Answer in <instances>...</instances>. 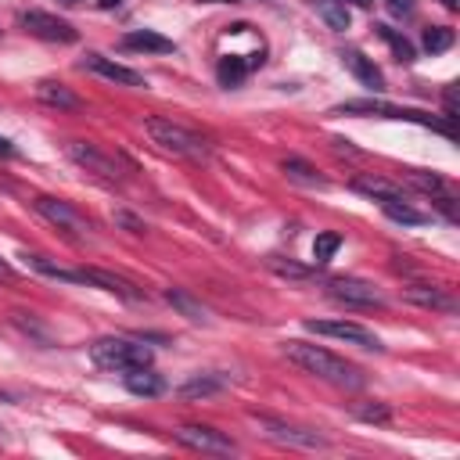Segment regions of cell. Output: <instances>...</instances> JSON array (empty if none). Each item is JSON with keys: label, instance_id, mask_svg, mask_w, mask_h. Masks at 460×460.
Returning a JSON list of instances; mask_svg holds the SVG:
<instances>
[{"label": "cell", "instance_id": "19", "mask_svg": "<svg viewBox=\"0 0 460 460\" xmlns=\"http://www.w3.org/2000/svg\"><path fill=\"white\" fill-rule=\"evenodd\" d=\"M126 388H129L133 395L151 399V395H162V392H165V381H162L151 367H140V370H126Z\"/></svg>", "mask_w": 460, "mask_h": 460}, {"label": "cell", "instance_id": "29", "mask_svg": "<svg viewBox=\"0 0 460 460\" xmlns=\"http://www.w3.org/2000/svg\"><path fill=\"white\" fill-rule=\"evenodd\" d=\"M29 259V266H36L40 273H47V277H58V280H72V284H79V270H65V266H58V262H50V259H43V255H25Z\"/></svg>", "mask_w": 460, "mask_h": 460}, {"label": "cell", "instance_id": "32", "mask_svg": "<svg viewBox=\"0 0 460 460\" xmlns=\"http://www.w3.org/2000/svg\"><path fill=\"white\" fill-rule=\"evenodd\" d=\"M356 417L367 420V424H388L392 420V410L385 402H374V406H356Z\"/></svg>", "mask_w": 460, "mask_h": 460}, {"label": "cell", "instance_id": "31", "mask_svg": "<svg viewBox=\"0 0 460 460\" xmlns=\"http://www.w3.org/2000/svg\"><path fill=\"white\" fill-rule=\"evenodd\" d=\"M338 244H341L338 234H320V237L313 241V259H316V262H327V259L338 252Z\"/></svg>", "mask_w": 460, "mask_h": 460}, {"label": "cell", "instance_id": "17", "mask_svg": "<svg viewBox=\"0 0 460 460\" xmlns=\"http://www.w3.org/2000/svg\"><path fill=\"white\" fill-rule=\"evenodd\" d=\"M36 101H43V104H50V108H58V111H79V108H83V101H79L68 86L54 83V79L36 83Z\"/></svg>", "mask_w": 460, "mask_h": 460}, {"label": "cell", "instance_id": "24", "mask_svg": "<svg viewBox=\"0 0 460 460\" xmlns=\"http://www.w3.org/2000/svg\"><path fill=\"white\" fill-rule=\"evenodd\" d=\"M377 205H381V212H385L388 219H395V223H406V226L428 223V216H424L420 208H413L410 201H377Z\"/></svg>", "mask_w": 460, "mask_h": 460}, {"label": "cell", "instance_id": "37", "mask_svg": "<svg viewBox=\"0 0 460 460\" xmlns=\"http://www.w3.org/2000/svg\"><path fill=\"white\" fill-rule=\"evenodd\" d=\"M119 4H122V0H97L101 11H111V7H119Z\"/></svg>", "mask_w": 460, "mask_h": 460}, {"label": "cell", "instance_id": "2", "mask_svg": "<svg viewBox=\"0 0 460 460\" xmlns=\"http://www.w3.org/2000/svg\"><path fill=\"white\" fill-rule=\"evenodd\" d=\"M144 133H147V140H151L162 155H172V158L205 162V158L212 155V144H208L201 133H194L190 126L172 122V119H165V115H147V119H144Z\"/></svg>", "mask_w": 460, "mask_h": 460}, {"label": "cell", "instance_id": "6", "mask_svg": "<svg viewBox=\"0 0 460 460\" xmlns=\"http://www.w3.org/2000/svg\"><path fill=\"white\" fill-rule=\"evenodd\" d=\"M248 420L259 428L262 438L277 442V446H288V449H323L327 438L309 431V428H298V424H288L280 417H270V413H248Z\"/></svg>", "mask_w": 460, "mask_h": 460}, {"label": "cell", "instance_id": "7", "mask_svg": "<svg viewBox=\"0 0 460 460\" xmlns=\"http://www.w3.org/2000/svg\"><path fill=\"white\" fill-rule=\"evenodd\" d=\"M32 208H36V216H43L50 226H58L68 241H75V244L90 241V219H86L79 208H72L68 201L40 194V198H32Z\"/></svg>", "mask_w": 460, "mask_h": 460}, {"label": "cell", "instance_id": "23", "mask_svg": "<svg viewBox=\"0 0 460 460\" xmlns=\"http://www.w3.org/2000/svg\"><path fill=\"white\" fill-rule=\"evenodd\" d=\"M374 32H377V36H381V40H385V43L392 47V54H395V58H399L402 65H410V61L417 58V50H413V43H410V40H406L402 32H395L392 25H374Z\"/></svg>", "mask_w": 460, "mask_h": 460}, {"label": "cell", "instance_id": "10", "mask_svg": "<svg viewBox=\"0 0 460 460\" xmlns=\"http://www.w3.org/2000/svg\"><path fill=\"white\" fill-rule=\"evenodd\" d=\"M313 334H327V338H338V341H349V345H359V349H370V352H381V338L352 320H309L305 323Z\"/></svg>", "mask_w": 460, "mask_h": 460}, {"label": "cell", "instance_id": "36", "mask_svg": "<svg viewBox=\"0 0 460 460\" xmlns=\"http://www.w3.org/2000/svg\"><path fill=\"white\" fill-rule=\"evenodd\" d=\"M14 155V147H11V140H0V158H11Z\"/></svg>", "mask_w": 460, "mask_h": 460}, {"label": "cell", "instance_id": "4", "mask_svg": "<svg viewBox=\"0 0 460 460\" xmlns=\"http://www.w3.org/2000/svg\"><path fill=\"white\" fill-rule=\"evenodd\" d=\"M334 115H377V119H402V122L431 126V129H442L446 137H453V122H449V119L428 115V111H420V108H399V104H385V101H374V97L345 101V104H338V108H334Z\"/></svg>", "mask_w": 460, "mask_h": 460}, {"label": "cell", "instance_id": "1", "mask_svg": "<svg viewBox=\"0 0 460 460\" xmlns=\"http://www.w3.org/2000/svg\"><path fill=\"white\" fill-rule=\"evenodd\" d=\"M280 352L288 356V363H295L298 370H305V374H313V377H320V381H327L334 388H349V392L363 388V370L356 363L334 356L323 345H309V341L291 338V341L280 345Z\"/></svg>", "mask_w": 460, "mask_h": 460}, {"label": "cell", "instance_id": "28", "mask_svg": "<svg viewBox=\"0 0 460 460\" xmlns=\"http://www.w3.org/2000/svg\"><path fill=\"white\" fill-rule=\"evenodd\" d=\"M453 40H456V32H453L449 25H431V29H424V50H431V54L449 50Z\"/></svg>", "mask_w": 460, "mask_h": 460}, {"label": "cell", "instance_id": "40", "mask_svg": "<svg viewBox=\"0 0 460 460\" xmlns=\"http://www.w3.org/2000/svg\"><path fill=\"white\" fill-rule=\"evenodd\" d=\"M65 4H79V0H65Z\"/></svg>", "mask_w": 460, "mask_h": 460}, {"label": "cell", "instance_id": "11", "mask_svg": "<svg viewBox=\"0 0 460 460\" xmlns=\"http://www.w3.org/2000/svg\"><path fill=\"white\" fill-rule=\"evenodd\" d=\"M18 22H22L25 32H32L40 40H50V43H75V36H79L65 18H54L47 11H25Z\"/></svg>", "mask_w": 460, "mask_h": 460}, {"label": "cell", "instance_id": "18", "mask_svg": "<svg viewBox=\"0 0 460 460\" xmlns=\"http://www.w3.org/2000/svg\"><path fill=\"white\" fill-rule=\"evenodd\" d=\"M352 187H356L359 194L374 198V201H406L402 187H399V183H392V180H381V176H356V180H352Z\"/></svg>", "mask_w": 460, "mask_h": 460}, {"label": "cell", "instance_id": "35", "mask_svg": "<svg viewBox=\"0 0 460 460\" xmlns=\"http://www.w3.org/2000/svg\"><path fill=\"white\" fill-rule=\"evenodd\" d=\"M11 280H18V270L7 259H0V284H11Z\"/></svg>", "mask_w": 460, "mask_h": 460}, {"label": "cell", "instance_id": "22", "mask_svg": "<svg viewBox=\"0 0 460 460\" xmlns=\"http://www.w3.org/2000/svg\"><path fill=\"white\" fill-rule=\"evenodd\" d=\"M284 172H288V180H295V183H305V187H327V180L305 162V158H284Z\"/></svg>", "mask_w": 460, "mask_h": 460}, {"label": "cell", "instance_id": "30", "mask_svg": "<svg viewBox=\"0 0 460 460\" xmlns=\"http://www.w3.org/2000/svg\"><path fill=\"white\" fill-rule=\"evenodd\" d=\"M410 183L417 187V190H424V194H431V198H438V194H449V187H446V180L442 176H428V172H413L410 176Z\"/></svg>", "mask_w": 460, "mask_h": 460}, {"label": "cell", "instance_id": "12", "mask_svg": "<svg viewBox=\"0 0 460 460\" xmlns=\"http://www.w3.org/2000/svg\"><path fill=\"white\" fill-rule=\"evenodd\" d=\"M79 284L104 288V291H111V295H119V298H126V302H144V298H147V295H144V291H140L133 280H126V277L111 273V270H97V266L79 270Z\"/></svg>", "mask_w": 460, "mask_h": 460}, {"label": "cell", "instance_id": "27", "mask_svg": "<svg viewBox=\"0 0 460 460\" xmlns=\"http://www.w3.org/2000/svg\"><path fill=\"white\" fill-rule=\"evenodd\" d=\"M270 270H273L277 277H288V280H309V277H316L313 266H298V262L280 259V255H270Z\"/></svg>", "mask_w": 460, "mask_h": 460}, {"label": "cell", "instance_id": "25", "mask_svg": "<svg viewBox=\"0 0 460 460\" xmlns=\"http://www.w3.org/2000/svg\"><path fill=\"white\" fill-rule=\"evenodd\" d=\"M223 385H226V377L205 374V377H190L187 385H180V395H183V399H205V395H216Z\"/></svg>", "mask_w": 460, "mask_h": 460}, {"label": "cell", "instance_id": "9", "mask_svg": "<svg viewBox=\"0 0 460 460\" xmlns=\"http://www.w3.org/2000/svg\"><path fill=\"white\" fill-rule=\"evenodd\" d=\"M172 438H176L180 446L194 449V453H212V456H230V453H237V442H234L230 435L208 428V424H183V428L172 431Z\"/></svg>", "mask_w": 460, "mask_h": 460}, {"label": "cell", "instance_id": "20", "mask_svg": "<svg viewBox=\"0 0 460 460\" xmlns=\"http://www.w3.org/2000/svg\"><path fill=\"white\" fill-rule=\"evenodd\" d=\"M165 302L176 305V309H180L187 320H194V323H205V320H208V309H205L198 298H190L183 288H165Z\"/></svg>", "mask_w": 460, "mask_h": 460}, {"label": "cell", "instance_id": "8", "mask_svg": "<svg viewBox=\"0 0 460 460\" xmlns=\"http://www.w3.org/2000/svg\"><path fill=\"white\" fill-rule=\"evenodd\" d=\"M327 298L349 305V309H381L385 305V295L370 284V280H359V277H334L327 280Z\"/></svg>", "mask_w": 460, "mask_h": 460}, {"label": "cell", "instance_id": "38", "mask_svg": "<svg viewBox=\"0 0 460 460\" xmlns=\"http://www.w3.org/2000/svg\"><path fill=\"white\" fill-rule=\"evenodd\" d=\"M341 4H352V7H363V11H367L374 0H341Z\"/></svg>", "mask_w": 460, "mask_h": 460}, {"label": "cell", "instance_id": "3", "mask_svg": "<svg viewBox=\"0 0 460 460\" xmlns=\"http://www.w3.org/2000/svg\"><path fill=\"white\" fill-rule=\"evenodd\" d=\"M90 359L101 367V370H115V374H126V370H140V367H151V349L144 341H133V338H97L90 345Z\"/></svg>", "mask_w": 460, "mask_h": 460}, {"label": "cell", "instance_id": "5", "mask_svg": "<svg viewBox=\"0 0 460 460\" xmlns=\"http://www.w3.org/2000/svg\"><path fill=\"white\" fill-rule=\"evenodd\" d=\"M65 155L83 169V172H90L93 180H101V183H122L133 169L122 162V158H115V155H108V151H101L97 144H90V140H68L65 144Z\"/></svg>", "mask_w": 460, "mask_h": 460}, {"label": "cell", "instance_id": "33", "mask_svg": "<svg viewBox=\"0 0 460 460\" xmlns=\"http://www.w3.org/2000/svg\"><path fill=\"white\" fill-rule=\"evenodd\" d=\"M111 219H115V223H119V226H126V230H129V234H144V223H140V219H137V216H129V212H122V208H119V212H115V216H111Z\"/></svg>", "mask_w": 460, "mask_h": 460}, {"label": "cell", "instance_id": "15", "mask_svg": "<svg viewBox=\"0 0 460 460\" xmlns=\"http://www.w3.org/2000/svg\"><path fill=\"white\" fill-rule=\"evenodd\" d=\"M122 47L126 50H140V54H172L176 50V43L169 36L155 32V29H133V32H126L122 36Z\"/></svg>", "mask_w": 460, "mask_h": 460}, {"label": "cell", "instance_id": "39", "mask_svg": "<svg viewBox=\"0 0 460 460\" xmlns=\"http://www.w3.org/2000/svg\"><path fill=\"white\" fill-rule=\"evenodd\" d=\"M442 4H446V7H449V11H456V0H442Z\"/></svg>", "mask_w": 460, "mask_h": 460}, {"label": "cell", "instance_id": "16", "mask_svg": "<svg viewBox=\"0 0 460 460\" xmlns=\"http://www.w3.org/2000/svg\"><path fill=\"white\" fill-rule=\"evenodd\" d=\"M341 61H345V68H349L367 90H385V75H381V68H377L367 54H359V50H345Z\"/></svg>", "mask_w": 460, "mask_h": 460}, {"label": "cell", "instance_id": "14", "mask_svg": "<svg viewBox=\"0 0 460 460\" xmlns=\"http://www.w3.org/2000/svg\"><path fill=\"white\" fill-rule=\"evenodd\" d=\"M402 295H406V302H413V305H420V309L456 313V298H453L446 288H438V284H410V288H402Z\"/></svg>", "mask_w": 460, "mask_h": 460}, {"label": "cell", "instance_id": "34", "mask_svg": "<svg viewBox=\"0 0 460 460\" xmlns=\"http://www.w3.org/2000/svg\"><path fill=\"white\" fill-rule=\"evenodd\" d=\"M388 4V11L395 14V18H406V14H413V0H385Z\"/></svg>", "mask_w": 460, "mask_h": 460}, {"label": "cell", "instance_id": "21", "mask_svg": "<svg viewBox=\"0 0 460 460\" xmlns=\"http://www.w3.org/2000/svg\"><path fill=\"white\" fill-rule=\"evenodd\" d=\"M248 72H252V65H248L244 58H237V54H223L219 65H216V75H219L223 86H237Z\"/></svg>", "mask_w": 460, "mask_h": 460}, {"label": "cell", "instance_id": "26", "mask_svg": "<svg viewBox=\"0 0 460 460\" xmlns=\"http://www.w3.org/2000/svg\"><path fill=\"white\" fill-rule=\"evenodd\" d=\"M316 11H320V18L331 25V29H349V7L341 4V0H316Z\"/></svg>", "mask_w": 460, "mask_h": 460}, {"label": "cell", "instance_id": "13", "mask_svg": "<svg viewBox=\"0 0 460 460\" xmlns=\"http://www.w3.org/2000/svg\"><path fill=\"white\" fill-rule=\"evenodd\" d=\"M83 68H90V72L119 83V86H144V75L140 72H133V68H126V65H119V61L104 58V54H86L83 58Z\"/></svg>", "mask_w": 460, "mask_h": 460}]
</instances>
